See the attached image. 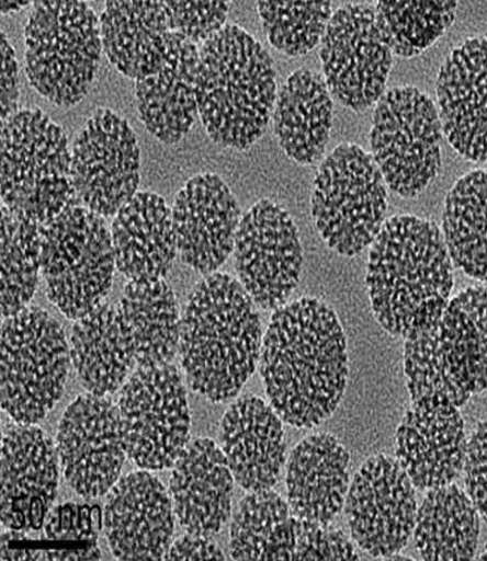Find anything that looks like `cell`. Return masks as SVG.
I'll return each instance as SVG.
<instances>
[{"instance_id": "33", "label": "cell", "mask_w": 487, "mask_h": 561, "mask_svg": "<svg viewBox=\"0 0 487 561\" xmlns=\"http://www.w3.org/2000/svg\"><path fill=\"white\" fill-rule=\"evenodd\" d=\"M443 239L453 264L468 277L486 280V170H472L450 190L443 211Z\"/></svg>"}, {"instance_id": "36", "label": "cell", "mask_w": 487, "mask_h": 561, "mask_svg": "<svg viewBox=\"0 0 487 561\" xmlns=\"http://www.w3.org/2000/svg\"><path fill=\"white\" fill-rule=\"evenodd\" d=\"M268 43L287 57L310 54L321 44L332 18L330 2L256 3Z\"/></svg>"}, {"instance_id": "30", "label": "cell", "mask_w": 487, "mask_h": 561, "mask_svg": "<svg viewBox=\"0 0 487 561\" xmlns=\"http://www.w3.org/2000/svg\"><path fill=\"white\" fill-rule=\"evenodd\" d=\"M117 309L127 324L138 368L173 363L179 353L181 317L174 291L165 279L128 280Z\"/></svg>"}, {"instance_id": "19", "label": "cell", "mask_w": 487, "mask_h": 561, "mask_svg": "<svg viewBox=\"0 0 487 561\" xmlns=\"http://www.w3.org/2000/svg\"><path fill=\"white\" fill-rule=\"evenodd\" d=\"M178 253L193 271L216 273L234 253L240 209L226 182L216 174L191 178L172 209Z\"/></svg>"}, {"instance_id": "39", "label": "cell", "mask_w": 487, "mask_h": 561, "mask_svg": "<svg viewBox=\"0 0 487 561\" xmlns=\"http://www.w3.org/2000/svg\"><path fill=\"white\" fill-rule=\"evenodd\" d=\"M170 32L184 35L199 47L220 32L233 4L229 2H165Z\"/></svg>"}, {"instance_id": "11", "label": "cell", "mask_w": 487, "mask_h": 561, "mask_svg": "<svg viewBox=\"0 0 487 561\" xmlns=\"http://www.w3.org/2000/svg\"><path fill=\"white\" fill-rule=\"evenodd\" d=\"M127 456L141 470L172 469L190 444L188 392L175 365L138 368L117 401Z\"/></svg>"}, {"instance_id": "17", "label": "cell", "mask_w": 487, "mask_h": 561, "mask_svg": "<svg viewBox=\"0 0 487 561\" xmlns=\"http://www.w3.org/2000/svg\"><path fill=\"white\" fill-rule=\"evenodd\" d=\"M58 455L39 426L11 423L2 435V524L7 529L39 530L55 502Z\"/></svg>"}, {"instance_id": "27", "label": "cell", "mask_w": 487, "mask_h": 561, "mask_svg": "<svg viewBox=\"0 0 487 561\" xmlns=\"http://www.w3.org/2000/svg\"><path fill=\"white\" fill-rule=\"evenodd\" d=\"M70 359L80 385L97 397L113 396L137 365L127 324L113 305L102 302L76 321Z\"/></svg>"}, {"instance_id": "14", "label": "cell", "mask_w": 487, "mask_h": 561, "mask_svg": "<svg viewBox=\"0 0 487 561\" xmlns=\"http://www.w3.org/2000/svg\"><path fill=\"white\" fill-rule=\"evenodd\" d=\"M238 280L262 310L284 307L297 288L303 249L294 218L271 199L244 214L235 242Z\"/></svg>"}, {"instance_id": "18", "label": "cell", "mask_w": 487, "mask_h": 561, "mask_svg": "<svg viewBox=\"0 0 487 561\" xmlns=\"http://www.w3.org/2000/svg\"><path fill=\"white\" fill-rule=\"evenodd\" d=\"M200 47L170 32L161 50L139 71L136 100L140 119L166 145L184 139L199 116Z\"/></svg>"}, {"instance_id": "35", "label": "cell", "mask_w": 487, "mask_h": 561, "mask_svg": "<svg viewBox=\"0 0 487 561\" xmlns=\"http://www.w3.org/2000/svg\"><path fill=\"white\" fill-rule=\"evenodd\" d=\"M458 3L399 2L384 0L374 5L377 26L394 56L412 58L442 38L456 20Z\"/></svg>"}, {"instance_id": "38", "label": "cell", "mask_w": 487, "mask_h": 561, "mask_svg": "<svg viewBox=\"0 0 487 561\" xmlns=\"http://www.w3.org/2000/svg\"><path fill=\"white\" fill-rule=\"evenodd\" d=\"M437 322L406 339L405 374L410 400L442 397L460 409L472 397L450 378L443 367L437 348Z\"/></svg>"}, {"instance_id": "6", "label": "cell", "mask_w": 487, "mask_h": 561, "mask_svg": "<svg viewBox=\"0 0 487 561\" xmlns=\"http://www.w3.org/2000/svg\"><path fill=\"white\" fill-rule=\"evenodd\" d=\"M32 88L59 107L91 90L103 53L101 19L84 2H36L24 28Z\"/></svg>"}, {"instance_id": "8", "label": "cell", "mask_w": 487, "mask_h": 561, "mask_svg": "<svg viewBox=\"0 0 487 561\" xmlns=\"http://www.w3.org/2000/svg\"><path fill=\"white\" fill-rule=\"evenodd\" d=\"M70 346L54 317L29 307L2 323V409L12 421L42 422L65 392Z\"/></svg>"}, {"instance_id": "23", "label": "cell", "mask_w": 487, "mask_h": 561, "mask_svg": "<svg viewBox=\"0 0 487 561\" xmlns=\"http://www.w3.org/2000/svg\"><path fill=\"white\" fill-rule=\"evenodd\" d=\"M170 474L174 514L189 534L213 538L233 512L235 478L223 449L212 438L189 444Z\"/></svg>"}, {"instance_id": "10", "label": "cell", "mask_w": 487, "mask_h": 561, "mask_svg": "<svg viewBox=\"0 0 487 561\" xmlns=\"http://www.w3.org/2000/svg\"><path fill=\"white\" fill-rule=\"evenodd\" d=\"M374 106L371 154L389 190L417 198L442 169L444 134L437 106L414 87L388 90Z\"/></svg>"}, {"instance_id": "25", "label": "cell", "mask_w": 487, "mask_h": 561, "mask_svg": "<svg viewBox=\"0 0 487 561\" xmlns=\"http://www.w3.org/2000/svg\"><path fill=\"white\" fill-rule=\"evenodd\" d=\"M287 504L291 514L322 526L344 508L350 486V455L331 434L302 440L287 461Z\"/></svg>"}, {"instance_id": "40", "label": "cell", "mask_w": 487, "mask_h": 561, "mask_svg": "<svg viewBox=\"0 0 487 561\" xmlns=\"http://www.w3.org/2000/svg\"><path fill=\"white\" fill-rule=\"evenodd\" d=\"M297 518V517H296ZM349 536L322 524L296 520L295 550L292 560H358Z\"/></svg>"}, {"instance_id": "9", "label": "cell", "mask_w": 487, "mask_h": 561, "mask_svg": "<svg viewBox=\"0 0 487 561\" xmlns=\"http://www.w3.org/2000/svg\"><path fill=\"white\" fill-rule=\"evenodd\" d=\"M115 271L106 218L79 205L44 227L46 296L67 319L78 321L100 307L112 289Z\"/></svg>"}, {"instance_id": "44", "label": "cell", "mask_w": 487, "mask_h": 561, "mask_svg": "<svg viewBox=\"0 0 487 561\" xmlns=\"http://www.w3.org/2000/svg\"><path fill=\"white\" fill-rule=\"evenodd\" d=\"M30 5L33 4L30 2H9V0H3V2L0 3V9H2L3 15H8L11 14V12H18Z\"/></svg>"}, {"instance_id": "29", "label": "cell", "mask_w": 487, "mask_h": 561, "mask_svg": "<svg viewBox=\"0 0 487 561\" xmlns=\"http://www.w3.org/2000/svg\"><path fill=\"white\" fill-rule=\"evenodd\" d=\"M446 374L471 397L486 390V285L462 289L437 324Z\"/></svg>"}, {"instance_id": "1", "label": "cell", "mask_w": 487, "mask_h": 561, "mask_svg": "<svg viewBox=\"0 0 487 561\" xmlns=\"http://www.w3.org/2000/svg\"><path fill=\"white\" fill-rule=\"evenodd\" d=\"M260 373L278 416L299 430L332 416L348 381L347 340L336 312L302 298L276 309L262 340Z\"/></svg>"}, {"instance_id": "16", "label": "cell", "mask_w": 487, "mask_h": 561, "mask_svg": "<svg viewBox=\"0 0 487 561\" xmlns=\"http://www.w3.org/2000/svg\"><path fill=\"white\" fill-rule=\"evenodd\" d=\"M56 449L72 490L87 499L106 494L127 456L117 405L107 397H78L59 421Z\"/></svg>"}, {"instance_id": "32", "label": "cell", "mask_w": 487, "mask_h": 561, "mask_svg": "<svg viewBox=\"0 0 487 561\" xmlns=\"http://www.w3.org/2000/svg\"><path fill=\"white\" fill-rule=\"evenodd\" d=\"M101 33L107 59L122 76L136 80L170 33L165 2H107Z\"/></svg>"}, {"instance_id": "31", "label": "cell", "mask_w": 487, "mask_h": 561, "mask_svg": "<svg viewBox=\"0 0 487 561\" xmlns=\"http://www.w3.org/2000/svg\"><path fill=\"white\" fill-rule=\"evenodd\" d=\"M412 535L424 560H471L477 553L480 515L456 484L433 488L418 508Z\"/></svg>"}, {"instance_id": "7", "label": "cell", "mask_w": 487, "mask_h": 561, "mask_svg": "<svg viewBox=\"0 0 487 561\" xmlns=\"http://www.w3.org/2000/svg\"><path fill=\"white\" fill-rule=\"evenodd\" d=\"M387 186L374 158L358 144H340L314 179L312 216L328 248L354 257L385 222Z\"/></svg>"}, {"instance_id": "5", "label": "cell", "mask_w": 487, "mask_h": 561, "mask_svg": "<svg viewBox=\"0 0 487 561\" xmlns=\"http://www.w3.org/2000/svg\"><path fill=\"white\" fill-rule=\"evenodd\" d=\"M2 205L42 227L81 205L67 134L41 108L2 125Z\"/></svg>"}, {"instance_id": "43", "label": "cell", "mask_w": 487, "mask_h": 561, "mask_svg": "<svg viewBox=\"0 0 487 561\" xmlns=\"http://www.w3.org/2000/svg\"><path fill=\"white\" fill-rule=\"evenodd\" d=\"M226 556L212 538L186 533L170 545L166 560H223Z\"/></svg>"}, {"instance_id": "34", "label": "cell", "mask_w": 487, "mask_h": 561, "mask_svg": "<svg viewBox=\"0 0 487 561\" xmlns=\"http://www.w3.org/2000/svg\"><path fill=\"white\" fill-rule=\"evenodd\" d=\"M44 227L2 205V319L30 307L42 274Z\"/></svg>"}, {"instance_id": "22", "label": "cell", "mask_w": 487, "mask_h": 561, "mask_svg": "<svg viewBox=\"0 0 487 561\" xmlns=\"http://www.w3.org/2000/svg\"><path fill=\"white\" fill-rule=\"evenodd\" d=\"M486 36L454 48L438 72L435 92L443 134L465 160L486 163Z\"/></svg>"}, {"instance_id": "13", "label": "cell", "mask_w": 487, "mask_h": 561, "mask_svg": "<svg viewBox=\"0 0 487 561\" xmlns=\"http://www.w3.org/2000/svg\"><path fill=\"white\" fill-rule=\"evenodd\" d=\"M71 176L80 204L114 217L138 192L140 149L128 121L111 108H97L71 148Z\"/></svg>"}, {"instance_id": "2", "label": "cell", "mask_w": 487, "mask_h": 561, "mask_svg": "<svg viewBox=\"0 0 487 561\" xmlns=\"http://www.w3.org/2000/svg\"><path fill=\"white\" fill-rule=\"evenodd\" d=\"M369 295L377 322L407 339L441 319L454 288V264L430 219L397 215L384 222L369 255Z\"/></svg>"}, {"instance_id": "28", "label": "cell", "mask_w": 487, "mask_h": 561, "mask_svg": "<svg viewBox=\"0 0 487 561\" xmlns=\"http://www.w3.org/2000/svg\"><path fill=\"white\" fill-rule=\"evenodd\" d=\"M332 122L333 100L324 77L307 68L292 72L274 107L280 148L301 165L314 164L326 152Z\"/></svg>"}, {"instance_id": "4", "label": "cell", "mask_w": 487, "mask_h": 561, "mask_svg": "<svg viewBox=\"0 0 487 561\" xmlns=\"http://www.w3.org/2000/svg\"><path fill=\"white\" fill-rule=\"evenodd\" d=\"M199 116L223 148L247 151L270 125L278 98L273 59L238 24H226L200 46Z\"/></svg>"}, {"instance_id": "3", "label": "cell", "mask_w": 487, "mask_h": 561, "mask_svg": "<svg viewBox=\"0 0 487 561\" xmlns=\"http://www.w3.org/2000/svg\"><path fill=\"white\" fill-rule=\"evenodd\" d=\"M258 307L234 276L214 273L194 287L181 317L179 355L193 392L220 404L234 399L258 368Z\"/></svg>"}, {"instance_id": "21", "label": "cell", "mask_w": 487, "mask_h": 561, "mask_svg": "<svg viewBox=\"0 0 487 561\" xmlns=\"http://www.w3.org/2000/svg\"><path fill=\"white\" fill-rule=\"evenodd\" d=\"M103 526L115 558L165 559L173 542L172 499L150 471L128 473L109 491Z\"/></svg>"}, {"instance_id": "24", "label": "cell", "mask_w": 487, "mask_h": 561, "mask_svg": "<svg viewBox=\"0 0 487 561\" xmlns=\"http://www.w3.org/2000/svg\"><path fill=\"white\" fill-rule=\"evenodd\" d=\"M283 421L259 397L230 405L220 425L223 453L234 478L248 492L272 490L286 461Z\"/></svg>"}, {"instance_id": "20", "label": "cell", "mask_w": 487, "mask_h": 561, "mask_svg": "<svg viewBox=\"0 0 487 561\" xmlns=\"http://www.w3.org/2000/svg\"><path fill=\"white\" fill-rule=\"evenodd\" d=\"M467 447L458 409L442 397L412 401L396 433V460L421 491L453 483Z\"/></svg>"}, {"instance_id": "12", "label": "cell", "mask_w": 487, "mask_h": 561, "mask_svg": "<svg viewBox=\"0 0 487 561\" xmlns=\"http://www.w3.org/2000/svg\"><path fill=\"white\" fill-rule=\"evenodd\" d=\"M320 58L332 96L355 113L373 107L386 92L394 65L374 5L349 3L333 11L321 41Z\"/></svg>"}, {"instance_id": "41", "label": "cell", "mask_w": 487, "mask_h": 561, "mask_svg": "<svg viewBox=\"0 0 487 561\" xmlns=\"http://www.w3.org/2000/svg\"><path fill=\"white\" fill-rule=\"evenodd\" d=\"M467 494L486 519V421L478 423L467 443L464 466Z\"/></svg>"}, {"instance_id": "26", "label": "cell", "mask_w": 487, "mask_h": 561, "mask_svg": "<svg viewBox=\"0 0 487 561\" xmlns=\"http://www.w3.org/2000/svg\"><path fill=\"white\" fill-rule=\"evenodd\" d=\"M116 270L133 283L165 279L178 254L172 209L161 195L137 192L112 224Z\"/></svg>"}, {"instance_id": "42", "label": "cell", "mask_w": 487, "mask_h": 561, "mask_svg": "<svg viewBox=\"0 0 487 561\" xmlns=\"http://www.w3.org/2000/svg\"><path fill=\"white\" fill-rule=\"evenodd\" d=\"M2 125L19 113V64L14 47L2 32Z\"/></svg>"}, {"instance_id": "15", "label": "cell", "mask_w": 487, "mask_h": 561, "mask_svg": "<svg viewBox=\"0 0 487 561\" xmlns=\"http://www.w3.org/2000/svg\"><path fill=\"white\" fill-rule=\"evenodd\" d=\"M344 510L361 550L389 559L404 550L416 527L417 488L396 459L375 456L363 462L349 486Z\"/></svg>"}, {"instance_id": "37", "label": "cell", "mask_w": 487, "mask_h": 561, "mask_svg": "<svg viewBox=\"0 0 487 561\" xmlns=\"http://www.w3.org/2000/svg\"><path fill=\"white\" fill-rule=\"evenodd\" d=\"M291 515L288 504L272 490L244 496L230 524L229 558L262 560L274 533Z\"/></svg>"}]
</instances>
